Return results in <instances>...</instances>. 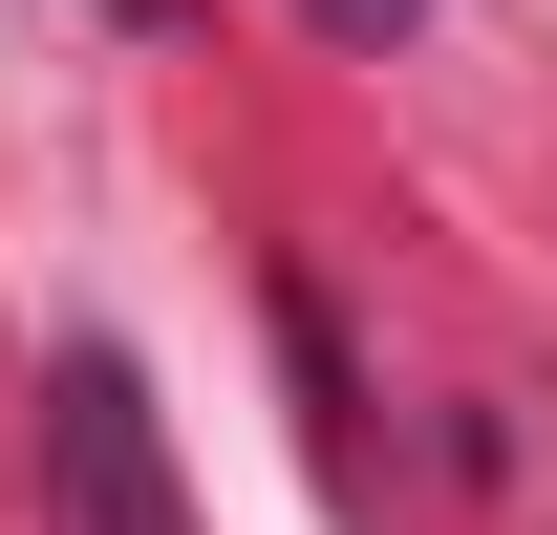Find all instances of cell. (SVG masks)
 <instances>
[{
    "label": "cell",
    "instance_id": "3",
    "mask_svg": "<svg viewBox=\"0 0 557 535\" xmlns=\"http://www.w3.org/2000/svg\"><path fill=\"white\" fill-rule=\"evenodd\" d=\"M108 22H150V0H108Z\"/></svg>",
    "mask_w": 557,
    "mask_h": 535
},
{
    "label": "cell",
    "instance_id": "2",
    "mask_svg": "<svg viewBox=\"0 0 557 535\" xmlns=\"http://www.w3.org/2000/svg\"><path fill=\"white\" fill-rule=\"evenodd\" d=\"M322 22H344V43H408V22H429V0H322Z\"/></svg>",
    "mask_w": 557,
    "mask_h": 535
},
{
    "label": "cell",
    "instance_id": "1",
    "mask_svg": "<svg viewBox=\"0 0 557 535\" xmlns=\"http://www.w3.org/2000/svg\"><path fill=\"white\" fill-rule=\"evenodd\" d=\"M44 471H65L86 535H194L172 428H150V386H129V343H65V386H44Z\"/></svg>",
    "mask_w": 557,
    "mask_h": 535
}]
</instances>
